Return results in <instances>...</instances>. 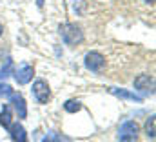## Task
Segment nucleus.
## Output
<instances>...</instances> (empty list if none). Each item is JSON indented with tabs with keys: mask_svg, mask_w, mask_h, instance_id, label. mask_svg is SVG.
Wrapping results in <instances>:
<instances>
[{
	"mask_svg": "<svg viewBox=\"0 0 156 142\" xmlns=\"http://www.w3.org/2000/svg\"><path fill=\"white\" fill-rule=\"evenodd\" d=\"M58 31L62 35V40L67 46H76V44H80L83 40V33H82V29L76 24H62Z\"/></svg>",
	"mask_w": 156,
	"mask_h": 142,
	"instance_id": "1",
	"label": "nucleus"
},
{
	"mask_svg": "<svg viewBox=\"0 0 156 142\" xmlns=\"http://www.w3.org/2000/svg\"><path fill=\"white\" fill-rule=\"evenodd\" d=\"M138 140V124L136 122H123L118 129V142H136Z\"/></svg>",
	"mask_w": 156,
	"mask_h": 142,
	"instance_id": "2",
	"label": "nucleus"
},
{
	"mask_svg": "<svg viewBox=\"0 0 156 142\" xmlns=\"http://www.w3.org/2000/svg\"><path fill=\"white\" fill-rule=\"evenodd\" d=\"M134 88L142 95H153L154 93V77H151V75H138L134 78Z\"/></svg>",
	"mask_w": 156,
	"mask_h": 142,
	"instance_id": "3",
	"label": "nucleus"
},
{
	"mask_svg": "<svg viewBox=\"0 0 156 142\" xmlns=\"http://www.w3.org/2000/svg\"><path fill=\"white\" fill-rule=\"evenodd\" d=\"M83 62H85V68L89 71L98 73V71L104 69V66H105V57L102 53H98V51H91V53L85 55V60Z\"/></svg>",
	"mask_w": 156,
	"mask_h": 142,
	"instance_id": "4",
	"label": "nucleus"
},
{
	"mask_svg": "<svg viewBox=\"0 0 156 142\" xmlns=\"http://www.w3.org/2000/svg\"><path fill=\"white\" fill-rule=\"evenodd\" d=\"M31 93H33V97L37 99V102L40 104H45L47 100H49V97H51V91H49V86H47V82L45 80H35L33 82V88H31Z\"/></svg>",
	"mask_w": 156,
	"mask_h": 142,
	"instance_id": "5",
	"label": "nucleus"
},
{
	"mask_svg": "<svg viewBox=\"0 0 156 142\" xmlns=\"http://www.w3.org/2000/svg\"><path fill=\"white\" fill-rule=\"evenodd\" d=\"M13 75H15V80L20 84V86H24V84H27V82H31V78H33V75H35V71H33V66H29V64H20L16 69L13 71Z\"/></svg>",
	"mask_w": 156,
	"mask_h": 142,
	"instance_id": "6",
	"label": "nucleus"
},
{
	"mask_svg": "<svg viewBox=\"0 0 156 142\" xmlns=\"http://www.w3.org/2000/svg\"><path fill=\"white\" fill-rule=\"evenodd\" d=\"M9 100H11L13 107H15L18 118H26L27 117V106H26V100H24V97L20 93H11L9 95Z\"/></svg>",
	"mask_w": 156,
	"mask_h": 142,
	"instance_id": "7",
	"label": "nucleus"
},
{
	"mask_svg": "<svg viewBox=\"0 0 156 142\" xmlns=\"http://www.w3.org/2000/svg\"><path fill=\"white\" fill-rule=\"evenodd\" d=\"M7 129H9V135H11L13 142H27V133H26V129H24L22 124L11 122V126Z\"/></svg>",
	"mask_w": 156,
	"mask_h": 142,
	"instance_id": "8",
	"label": "nucleus"
},
{
	"mask_svg": "<svg viewBox=\"0 0 156 142\" xmlns=\"http://www.w3.org/2000/svg\"><path fill=\"white\" fill-rule=\"evenodd\" d=\"M109 93H113L118 99H127V100H133V102H142L144 100L142 95H136V93L127 91V89H122V88H109Z\"/></svg>",
	"mask_w": 156,
	"mask_h": 142,
	"instance_id": "9",
	"label": "nucleus"
},
{
	"mask_svg": "<svg viewBox=\"0 0 156 142\" xmlns=\"http://www.w3.org/2000/svg\"><path fill=\"white\" fill-rule=\"evenodd\" d=\"M0 126H4L5 129L11 126V107L7 104L2 106V111H0Z\"/></svg>",
	"mask_w": 156,
	"mask_h": 142,
	"instance_id": "10",
	"label": "nucleus"
},
{
	"mask_svg": "<svg viewBox=\"0 0 156 142\" xmlns=\"http://www.w3.org/2000/svg\"><path fill=\"white\" fill-rule=\"evenodd\" d=\"M145 133L151 140H154L156 137V131H154V117H149V120L145 122Z\"/></svg>",
	"mask_w": 156,
	"mask_h": 142,
	"instance_id": "11",
	"label": "nucleus"
},
{
	"mask_svg": "<svg viewBox=\"0 0 156 142\" xmlns=\"http://www.w3.org/2000/svg\"><path fill=\"white\" fill-rule=\"evenodd\" d=\"M64 109L67 111V113H76L82 109V104L78 102V100H67L66 104H64Z\"/></svg>",
	"mask_w": 156,
	"mask_h": 142,
	"instance_id": "12",
	"label": "nucleus"
},
{
	"mask_svg": "<svg viewBox=\"0 0 156 142\" xmlns=\"http://www.w3.org/2000/svg\"><path fill=\"white\" fill-rule=\"evenodd\" d=\"M11 69H13V60H11V58H5V62H4V66H2V69H0V78L9 77V75H11Z\"/></svg>",
	"mask_w": 156,
	"mask_h": 142,
	"instance_id": "13",
	"label": "nucleus"
},
{
	"mask_svg": "<svg viewBox=\"0 0 156 142\" xmlns=\"http://www.w3.org/2000/svg\"><path fill=\"white\" fill-rule=\"evenodd\" d=\"M11 93H13L11 86H9V84H4V82H0V99H2V97H9Z\"/></svg>",
	"mask_w": 156,
	"mask_h": 142,
	"instance_id": "14",
	"label": "nucleus"
},
{
	"mask_svg": "<svg viewBox=\"0 0 156 142\" xmlns=\"http://www.w3.org/2000/svg\"><path fill=\"white\" fill-rule=\"evenodd\" d=\"M42 142H55V139H53V135H47V137H45Z\"/></svg>",
	"mask_w": 156,
	"mask_h": 142,
	"instance_id": "15",
	"label": "nucleus"
},
{
	"mask_svg": "<svg viewBox=\"0 0 156 142\" xmlns=\"http://www.w3.org/2000/svg\"><path fill=\"white\" fill-rule=\"evenodd\" d=\"M37 4H38L40 7H42V6H44V0H37Z\"/></svg>",
	"mask_w": 156,
	"mask_h": 142,
	"instance_id": "16",
	"label": "nucleus"
},
{
	"mask_svg": "<svg viewBox=\"0 0 156 142\" xmlns=\"http://www.w3.org/2000/svg\"><path fill=\"white\" fill-rule=\"evenodd\" d=\"M145 2H147V4H151V6L154 4V0H145Z\"/></svg>",
	"mask_w": 156,
	"mask_h": 142,
	"instance_id": "17",
	"label": "nucleus"
},
{
	"mask_svg": "<svg viewBox=\"0 0 156 142\" xmlns=\"http://www.w3.org/2000/svg\"><path fill=\"white\" fill-rule=\"evenodd\" d=\"M2 33H4V28H2V26H0V36H2Z\"/></svg>",
	"mask_w": 156,
	"mask_h": 142,
	"instance_id": "18",
	"label": "nucleus"
}]
</instances>
